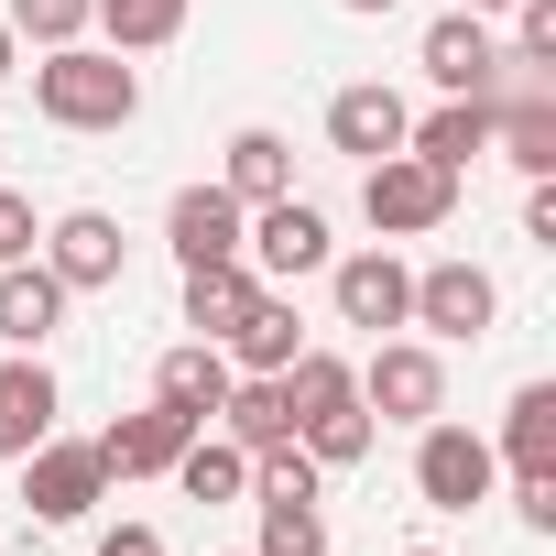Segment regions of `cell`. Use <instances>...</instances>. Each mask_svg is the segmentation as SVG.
<instances>
[{"mask_svg":"<svg viewBox=\"0 0 556 556\" xmlns=\"http://www.w3.org/2000/svg\"><path fill=\"white\" fill-rule=\"evenodd\" d=\"M34 110H45L55 131H131V121H142V66H121L110 45H45Z\"/></svg>","mask_w":556,"mask_h":556,"instance_id":"obj_1","label":"cell"},{"mask_svg":"<svg viewBox=\"0 0 556 556\" xmlns=\"http://www.w3.org/2000/svg\"><path fill=\"white\" fill-rule=\"evenodd\" d=\"M361 218L382 240H426V229L458 218V175L426 164V153H382V164H361Z\"/></svg>","mask_w":556,"mask_h":556,"instance_id":"obj_2","label":"cell"},{"mask_svg":"<svg viewBox=\"0 0 556 556\" xmlns=\"http://www.w3.org/2000/svg\"><path fill=\"white\" fill-rule=\"evenodd\" d=\"M502 491V458H491V437L480 426H447V415H426L415 426V502L426 513H480Z\"/></svg>","mask_w":556,"mask_h":556,"instance_id":"obj_3","label":"cell"},{"mask_svg":"<svg viewBox=\"0 0 556 556\" xmlns=\"http://www.w3.org/2000/svg\"><path fill=\"white\" fill-rule=\"evenodd\" d=\"M350 371H361L371 426H426V415H447V361H437V339H371V361H350Z\"/></svg>","mask_w":556,"mask_h":556,"instance_id":"obj_4","label":"cell"},{"mask_svg":"<svg viewBox=\"0 0 556 556\" xmlns=\"http://www.w3.org/2000/svg\"><path fill=\"white\" fill-rule=\"evenodd\" d=\"M240 262L262 273V285H306V273H328V262H339V240H328V207H317V197H273V207H251V229H240Z\"/></svg>","mask_w":556,"mask_h":556,"instance_id":"obj_5","label":"cell"},{"mask_svg":"<svg viewBox=\"0 0 556 556\" xmlns=\"http://www.w3.org/2000/svg\"><path fill=\"white\" fill-rule=\"evenodd\" d=\"M23 502H34V523H88V513L110 502L99 447H88V437H45V447H23Z\"/></svg>","mask_w":556,"mask_h":556,"instance_id":"obj_6","label":"cell"},{"mask_svg":"<svg viewBox=\"0 0 556 556\" xmlns=\"http://www.w3.org/2000/svg\"><path fill=\"white\" fill-rule=\"evenodd\" d=\"M328 295H339V328L393 339V328H404V306H415V273H404V251H393V240H371V251H339V262H328Z\"/></svg>","mask_w":556,"mask_h":556,"instance_id":"obj_7","label":"cell"},{"mask_svg":"<svg viewBox=\"0 0 556 556\" xmlns=\"http://www.w3.org/2000/svg\"><path fill=\"white\" fill-rule=\"evenodd\" d=\"M491 317H502V285H491L480 262H426L415 273L404 328H426V339H491Z\"/></svg>","mask_w":556,"mask_h":556,"instance_id":"obj_8","label":"cell"},{"mask_svg":"<svg viewBox=\"0 0 556 556\" xmlns=\"http://www.w3.org/2000/svg\"><path fill=\"white\" fill-rule=\"evenodd\" d=\"M34 262L55 273L66 295H110V285H121V262H131V240H121V218H110V207H66V218L45 229V251H34Z\"/></svg>","mask_w":556,"mask_h":556,"instance_id":"obj_9","label":"cell"},{"mask_svg":"<svg viewBox=\"0 0 556 556\" xmlns=\"http://www.w3.org/2000/svg\"><path fill=\"white\" fill-rule=\"evenodd\" d=\"M415 66H426L447 99H491V66H502L491 12H437V23H426V45H415Z\"/></svg>","mask_w":556,"mask_h":556,"instance_id":"obj_10","label":"cell"},{"mask_svg":"<svg viewBox=\"0 0 556 556\" xmlns=\"http://www.w3.org/2000/svg\"><path fill=\"white\" fill-rule=\"evenodd\" d=\"M404 131H415V110H404V88H382V77H361V88L328 99V153H350V164L404 153Z\"/></svg>","mask_w":556,"mask_h":556,"instance_id":"obj_11","label":"cell"},{"mask_svg":"<svg viewBox=\"0 0 556 556\" xmlns=\"http://www.w3.org/2000/svg\"><path fill=\"white\" fill-rule=\"evenodd\" d=\"M240 229H251V207L229 186H175V207H164V251L175 262H229Z\"/></svg>","mask_w":556,"mask_h":556,"instance_id":"obj_12","label":"cell"},{"mask_svg":"<svg viewBox=\"0 0 556 556\" xmlns=\"http://www.w3.org/2000/svg\"><path fill=\"white\" fill-rule=\"evenodd\" d=\"M186 437H197V415L142 404V415H121V426H110V437H88V447H99V469H110V480H164Z\"/></svg>","mask_w":556,"mask_h":556,"instance_id":"obj_13","label":"cell"},{"mask_svg":"<svg viewBox=\"0 0 556 556\" xmlns=\"http://www.w3.org/2000/svg\"><path fill=\"white\" fill-rule=\"evenodd\" d=\"M55 371H45V350H12L0 361V458H23V447H45L55 437Z\"/></svg>","mask_w":556,"mask_h":556,"instance_id":"obj_14","label":"cell"},{"mask_svg":"<svg viewBox=\"0 0 556 556\" xmlns=\"http://www.w3.org/2000/svg\"><path fill=\"white\" fill-rule=\"evenodd\" d=\"M229 447H285L295 437V404H285V371H229V393H218V415H207Z\"/></svg>","mask_w":556,"mask_h":556,"instance_id":"obj_15","label":"cell"},{"mask_svg":"<svg viewBox=\"0 0 556 556\" xmlns=\"http://www.w3.org/2000/svg\"><path fill=\"white\" fill-rule=\"evenodd\" d=\"M66 328V285L23 251V262H0V350H45Z\"/></svg>","mask_w":556,"mask_h":556,"instance_id":"obj_16","label":"cell"},{"mask_svg":"<svg viewBox=\"0 0 556 556\" xmlns=\"http://www.w3.org/2000/svg\"><path fill=\"white\" fill-rule=\"evenodd\" d=\"M218 350H229V371H285V361L306 350V328H295V295H285V285H262V295L229 317V339H218Z\"/></svg>","mask_w":556,"mask_h":556,"instance_id":"obj_17","label":"cell"},{"mask_svg":"<svg viewBox=\"0 0 556 556\" xmlns=\"http://www.w3.org/2000/svg\"><path fill=\"white\" fill-rule=\"evenodd\" d=\"M218 393H229V350L218 339H175L164 361H153V404H175V415H218Z\"/></svg>","mask_w":556,"mask_h":556,"instance_id":"obj_18","label":"cell"},{"mask_svg":"<svg viewBox=\"0 0 556 556\" xmlns=\"http://www.w3.org/2000/svg\"><path fill=\"white\" fill-rule=\"evenodd\" d=\"M218 186L240 197V207H273V197H295V142L285 131H229V164H218Z\"/></svg>","mask_w":556,"mask_h":556,"instance_id":"obj_19","label":"cell"},{"mask_svg":"<svg viewBox=\"0 0 556 556\" xmlns=\"http://www.w3.org/2000/svg\"><path fill=\"white\" fill-rule=\"evenodd\" d=\"M404 153H426V164H447V175H469L480 153H491V99H437L415 131H404Z\"/></svg>","mask_w":556,"mask_h":556,"instance_id":"obj_20","label":"cell"},{"mask_svg":"<svg viewBox=\"0 0 556 556\" xmlns=\"http://www.w3.org/2000/svg\"><path fill=\"white\" fill-rule=\"evenodd\" d=\"M491 458H502L513 480L556 469V382H523V393L502 404V437H491Z\"/></svg>","mask_w":556,"mask_h":556,"instance_id":"obj_21","label":"cell"},{"mask_svg":"<svg viewBox=\"0 0 556 556\" xmlns=\"http://www.w3.org/2000/svg\"><path fill=\"white\" fill-rule=\"evenodd\" d=\"M186 502H251V447H229L218 426H197L186 447H175V469H164Z\"/></svg>","mask_w":556,"mask_h":556,"instance_id":"obj_22","label":"cell"},{"mask_svg":"<svg viewBox=\"0 0 556 556\" xmlns=\"http://www.w3.org/2000/svg\"><path fill=\"white\" fill-rule=\"evenodd\" d=\"M491 153L523 164V175H556V88H534V99H491Z\"/></svg>","mask_w":556,"mask_h":556,"instance_id":"obj_23","label":"cell"},{"mask_svg":"<svg viewBox=\"0 0 556 556\" xmlns=\"http://www.w3.org/2000/svg\"><path fill=\"white\" fill-rule=\"evenodd\" d=\"M251 295H262V273H251L240 251H229V262H186V328H197V339H229V317H240Z\"/></svg>","mask_w":556,"mask_h":556,"instance_id":"obj_24","label":"cell"},{"mask_svg":"<svg viewBox=\"0 0 556 556\" xmlns=\"http://www.w3.org/2000/svg\"><path fill=\"white\" fill-rule=\"evenodd\" d=\"M88 34H110V55H153L186 34V0H88Z\"/></svg>","mask_w":556,"mask_h":556,"instance_id":"obj_25","label":"cell"},{"mask_svg":"<svg viewBox=\"0 0 556 556\" xmlns=\"http://www.w3.org/2000/svg\"><path fill=\"white\" fill-rule=\"evenodd\" d=\"M251 513H262V545H251V556H328L317 491H251Z\"/></svg>","mask_w":556,"mask_h":556,"instance_id":"obj_26","label":"cell"},{"mask_svg":"<svg viewBox=\"0 0 556 556\" xmlns=\"http://www.w3.org/2000/svg\"><path fill=\"white\" fill-rule=\"evenodd\" d=\"M371 437H382V426H371V404H361V393H350V404H328V415H295V447H306L317 469H361V458H371Z\"/></svg>","mask_w":556,"mask_h":556,"instance_id":"obj_27","label":"cell"},{"mask_svg":"<svg viewBox=\"0 0 556 556\" xmlns=\"http://www.w3.org/2000/svg\"><path fill=\"white\" fill-rule=\"evenodd\" d=\"M0 23H12L34 55H45V45H88V0H12Z\"/></svg>","mask_w":556,"mask_h":556,"instance_id":"obj_28","label":"cell"},{"mask_svg":"<svg viewBox=\"0 0 556 556\" xmlns=\"http://www.w3.org/2000/svg\"><path fill=\"white\" fill-rule=\"evenodd\" d=\"M513 55L556 66V0H513Z\"/></svg>","mask_w":556,"mask_h":556,"instance_id":"obj_29","label":"cell"},{"mask_svg":"<svg viewBox=\"0 0 556 556\" xmlns=\"http://www.w3.org/2000/svg\"><path fill=\"white\" fill-rule=\"evenodd\" d=\"M513 513H523V534H556V469L513 480Z\"/></svg>","mask_w":556,"mask_h":556,"instance_id":"obj_30","label":"cell"},{"mask_svg":"<svg viewBox=\"0 0 556 556\" xmlns=\"http://www.w3.org/2000/svg\"><path fill=\"white\" fill-rule=\"evenodd\" d=\"M45 229H34V197H12V186H0V262H23Z\"/></svg>","mask_w":556,"mask_h":556,"instance_id":"obj_31","label":"cell"},{"mask_svg":"<svg viewBox=\"0 0 556 556\" xmlns=\"http://www.w3.org/2000/svg\"><path fill=\"white\" fill-rule=\"evenodd\" d=\"M523 240H545V251H556V175H534V186H523Z\"/></svg>","mask_w":556,"mask_h":556,"instance_id":"obj_32","label":"cell"},{"mask_svg":"<svg viewBox=\"0 0 556 556\" xmlns=\"http://www.w3.org/2000/svg\"><path fill=\"white\" fill-rule=\"evenodd\" d=\"M99 556H164V534H153V523H110V534H99Z\"/></svg>","mask_w":556,"mask_h":556,"instance_id":"obj_33","label":"cell"},{"mask_svg":"<svg viewBox=\"0 0 556 556\" xmlns=\"http://www.w3.org/2000/svg\"><path fill=\"white\" fill-rule=\"evenodd\" d=\"M0 77H23V34L12 23H0Z\"/></svg>","mask_w":556,"mask_h":556,"instance_id":"obj_34","label":"cell"},{"mask_svg":"<svg viewBox=\"0 0 556 556\" xmlns=\"http://www.w3.org/2000/svg\"><path fill=\"white\" fill-rule=\"evenodd\" d=\"M458 12H513V0H458Z\"/></svg>","mask_w":556,"mask_h":556,"instance_id":"obj_35","label":"cell"},{"mask_svg":"<svg viewBox=\"0 0 556 556\" xmlns=\"http://www.w3.org/2000/svg\"><path fill=\"white\" fill-rule=\"evenodd\" d=\"M339 12H393V0H339Z\"/></svg>","mask_w":556,"mask_h":556,"instance_id":"obj_36","label":"cell"},{"mask_svg":"<svg viewBox=\"0 0 556 556\" xmlns=\"http://www.w3.org/2000/svg\"><path fill=\"white\" fill-rule=\"evenodd\" d=\"M404 556H437V545H404Z\"/></svg>","mask_w":556,"mask_h":556,"instance_id":"obj_37","label":"cell"}]
</instances>
